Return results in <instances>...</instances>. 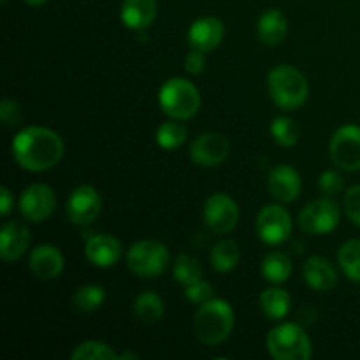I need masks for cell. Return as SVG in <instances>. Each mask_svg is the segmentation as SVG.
Returning a JSON list of instances; mask_svg holds the SVG:
<instances>
[{
    "mask_svg": "<svg viewBox=\"0 0 360 360\" xmlns=\"http://www.w3.org/2000/svg\"><path fill=\"white\" fill-rule=\"evenodd\" d=\"M338 262L348 280L360 283V239H352L341 246Z\"/></svg>",
    "mask_w": 360,
    "mask_h": 360,
    "instance_id": "obj_26",
    "label": "cell"
},
{
    "mask_svg": "<svg viewBox=\"0 0 360 360\" xmlns=\"http://www.w3.org/2000/svg\"><path fill=\"white\" fill-rule=\"evenodd\" d=\"M164 301L155 292H143L134 302V313L144 323H157L164 316Z\"/></svg>",
    "mask_w": 360,
    "mask_h": 360,
    "instance_id": "obj_25",
    "label": "cell"
},
{
    "mask_svg": "<svg viewBox=\"0 0 360 360\" xmlns=\"http://www.w3.org/2000/svg\"><path fill=\"white\" fill-rule=\"evenodd\" d=\"M267 350L276 360L311 359V341L297 323H281L267 336Z\"/></svg>",
    "mask_w": 360,
    "mask_h": 360,
    "instance_id": "obj_5",
    "label": "cell"
},
{
    "mask_svg": "<svg viewBox=\"0 0 360 360\" xmlns=\"http://www.w3.org/2000/svg\"><path fill=\"white\" fill-rule=\"evenodd\" d=\"M0 120L6 127H16L20 125L23 115H21V109L18 105V102L11 101V98H4L2 104H0Z\"/></svg>",
    "mask_w": 360,
    "mask_h": 360,
    "instance_id": "obj_34",
    "label": "cell"
},
{
    "mask_svg": "<svg viewBox=\"0 0 360 360\" xmlns=\"http://www.w3.org/2000/svg\"><path fill=\"white\" fill-rule=\"evenodd\" d=\"M102 211L101 193L90 185H81L72 190L67 199V217L76 225H88Z\"/></svg>",
    "mask_w": 360,
    "mask_h": 360,
    "instance_id": "obj_12",
    "label": "cell"
},
{
    "mask_svg": "<svg viewBox=\"0 0 360 360\" xmlns=\"http://www.w3.org/2000/svg\"><path fill=\"white\" fill-rule=\"evenodd\" d=\"M288 32L287 18L281 11L269 9L260 16L257 23V35L266 46H278L285 41Z\"/></svg>",
    "mask_w": 360,
    "mask_h": 360,
    "instance_id": "obj_21",
    "label": "cell"
},
{
    "mask_svg": "<svg viewBox=\"0 0 360 360\" xmlns=\"http://www.w3.org/2000/svg\"><path fill=\"white\" fill-rule=\"evenodd\" d=\"M105 301L104 288L98 285H84L72 295V306L79 313H91L101 308Z\"/></svg>",
    "mask_w": 360,
    "mask_h": 360,
    "instance_id": "obj_27",
    "label": "cell"
},
{
    "mask_svg": "<svg viewBox=\"0 0 360 360\" xmlns=\"http://www.w3.org/2000/svg\"><path fill=\"white\" fill-rule=\"evenodd\" d=\"M234 329V311L221 299H210L199 306L193 316V333L200 343L217 347L231 336Z\"/></svg>",
    "mask_w": 360,
    "mask_h": 360,
    "instance_id": "obj_2",
    "label": "cell"
},
{
    "mask_svg": "<svg viewBox=\"0 0 360 360\" xmlns=\"http://www.w3.org/2000/svg\"><path fill=\"white\" fill-rule=\"evenodd\" d=\"M345 211L347 217L360 227V185L352 186L345 195Z\"/></svg>",
    "mask_w": 360,
    "mask_h": 360,
    "instance_id": "obj_35",
    "label": "cell"
},
{
    "mask_svg": "<svg viewBox=\"0 0 360 360\" xmlns=\"http://www.w3.org/2000/svg\"><path fill=\"white\" fill-rule=\"evenodd\" d=\"M30 246V232L20 221H9L0 231V257L6 262H14L27 253Z\"/></svg>",
    "mask_w": 360,
    "mask_h": 360,
    "instance_id": "obj_18",
    "label": "cell"
},
{
    "mask_svg": "<svg viewBox=\"0 0 360 360\" xmlns=\"http://www.w3.org/2000/svg\"><path fill=\"white\" fill-rule=\"evenodd\" d=\"M330 158L343 171L360 169V127L343 125L330 141Z\"/></svg>",
    "mask_w": 360,
    "mask_h": 360,
    "instance_id": "obj_8",
    "label": "cell"
},
{
    "mask_svg": "<svg viewBox=\"0 0 360 360\" xmlns=\"http://www.w3.org/2000/svg\"><path fill=\"white\" fill-rule=\"evenodd\" d=\"M260 309L269 320H281L290 313L292 299L281 288H267L260 294Z\"/></svg>",
    "mask_w": 360,
    "mask_h": 360,
    "instance_id": "obj_22",
    "label": "cell"
},
{
    "mask_svg": "<svg viewBox=\"0 0 360 360\" xmlns=\"http://www.w3.org/2000/svg\"><path fill=\"white\" fill-rule=\"evenodd\" d=\"M169 259L171 255L164 243L146 239L130 246L127 253V266L141 278H157L167 269Z\"/></svg>",
    "mask_w": 360,
    "mask_h": 360,
    "instance_id": "obj_6",
    "label": "cell"
},
{
    "mask_svg": "<svg viewBox=\"0 0 360 360\" xmlns=\"http://www.w3.org/2000/svg\"><path fill=\"white\" fill-rule=\"evenodd\" d=\"M267 88L274 104L283 111H294L306 102L309 84L295 67L278 65L267 76Z\"/></svg>",
    "mask_w": 360,
    "mask_h": 360,
    "instance_id": "obj_3",
    "label": "cell"
},
{
    "mask_svg": "<svg viewBox=\"0 0 360 360\" xmlns=\"http://www.w3.org/2000/svg\"><path fill=\"white\" fill-rule=\"evenodd\" d=\"M271 195L281 202H292L301 193V176L290 165H278L267 178Z\"/></svg>",
    "mask_w": 360,
    "mask_h": 360,
    "instance_id": "obj_16",
    "label": "cell"
},
{
    "mask_svg": "<svg viewBox=\"0 0 360 360\" xmlns=\"http://www.w3.org/2000/svg\"><path fill=\"white\" fill-rule=\"evenodd\" d=\"M185 297L193 304H204L206 301L213 299V287L204 280H197L185 287Z\"/></svg>",
    "mask_w": 360,
    "mask_h": 360,
    "instance_id": "obj_32",
    "label": "cell"
},
{
    "mask_svg": "<svg viewBox=\"0 0 360 360\" xmlns=\"http://www.w3.org/2000/svg\"><path fill=\"white\" fill-rule=\"evenodd\" d=\"M28 266L39 280H55L63 271V255L56 246L39 245L32 250Z\"/></svg>",
    "mask_w": 360,
    "mask_h": 360,
    "instance_id": "obj_15",
    "label": "cell"
},
{
    "mask_svg": "<svg viewBox=\"0 0 360 360\" xmlns=\"http://www.w3.org/2000/svg\"><path fill=\"white\" fill-rule=\"evenodd\" d=\"M225 34V27L221 20L214 16L199 18L192 23L188 30V44L192 49L210 53L221 42Z\"/></svg>",
    "mask_w": 360,
    "mask_h": 360,
    "instance_id": "obj_14",
    "label": "cell"
},
{
    "mask_svg": "<svg viewBox=\"0 0 360 360\" xmlns=\"http://www.w3.org/2000/svg\"><path fill=\"white\" fill-rule=\"evenodd\" d=\"M0 2H2V4H6V2H7V0H0Z\"/></svg>",
    "mask_w": 360,
    "mask_h": 360,
    "instance_id": "obj_40",
    "label": "cell"
},
{
    "mask_svg": "<svg viewBox=\"0 0 360 360\" xmlns=\"http://www.w3.org/2000/svg\"><path fill=\"white\" fill-rule=\"evenodd\" d=\"M262 276L271 283H283L292 274V260L287 253H267L262 260Z\"/></svg>",
    "mask_w": 360,
    "mask_h": 360,
    "instance_id": "obj_23",
    "label": "cell"
},
{
    "mask_svg": "<svg viewBox=\"0 0 360 360\" xmlns=\"http://www.w3.org/2000/svg\"><path fill=\"white\" fill-rule=\"evenodd\" d=\"M62 137L44 127H28L13 139L14 160L27 171H48L62 160Z\"/></svg>",
    "mask_w": 360,
    "mask_h": 360,
    "instance_id": "obj_1",
    "label": "cell"
},
{
    "mask_svg": "<svg viewBox=\"0 0 360 360\" xmlns=\"http://www.w3.org/2000/svg\"><path fill=\"white\" fill-rule=\"evenodd\" d=\"M271 134H273V139L276 141L280 146L292 148L297 144L299 137H301V129H299L297 123L292 118H288V116H278V118H274V122L271 123Z\"/></svg>",
    "mask_w": 360,
    "mask_h": 360,
    "instance_id": "obj_28",
    "label": "cell"
},
{
    "mask_svg": "<svg viewBox=\"0 0 360 360\" xmlns=\"http://www.w3.org/2000/svg\"><path fill=\"white\" fill-rule=\"evenodd\" d=\"M306 283L316 292H330L338 285V274L326 257H309L302 267Z\"/></svg>",
    "mask_w": 360,
    "mask_h": 360,
    "instance_id": "obj_19",
    "label": "cell"
},
{
    "mask_svg": "<svg viewBox=\"0 0 360 360\" xmlns=\"http://www.w3.org/2000/svg\"><path fill=\"white\" fill-rule=\"evenodd\" d=\"M206 53L199 51V49H192V51L186 55L185 58V69L188 70L190 74H200L206 67V58H204Z\"/></svg>",
    "mask_w": 360,
    "mask_h": 360,
    "instance_id": "obj_36",
    "label": "cell"
},
{
    "mask_svg": "<svg viewBox=\"0 0 360 360\" xmlns=\"http://www.w3.org/2000/svg\"><path fill=\"white\" fill-rule=\"evenodd\" d=\"M231 144L220 132H206L197 137L190 148V158L200 167L220 165L229 157Z\"/></svg>",
    "mask_w": 360,
    "mask_h": 360,
    "instance_id": "obj_13",
    "label": "cell"
},
{
    "mask_svg": "<svg viewBox=\"0 0 360 360\" xmlns=\"http://www.w3.org/2000/svg\"><path fill=\"white\" fill-rule=\"evenodd\" d=\"M186 139V127L178 122H165L157 130V143L164 150H178Z\"/></svg>",
    "mask_w": 360,
    "mask_h": 360,
    "instance_id": "obj_31",
    "label": "cell"
},
{
    "mask_svg": "<svg viewBox=\"0 0 360 360\" xmlns=\"http://www.w3.org/2000/svg\"><path fill=\"white\" fill-rule=\"evenodd\" d=\"M23 2L27 4V6H32V7H41V6H44L48 0H23Z\"/></svg>",
    "mask_w": 360,
    "mask_h": 360,
    "instance_id": "obj_38",
    "label": "cell"
},
{
    "mask_svg": "<svg viewBox=\"0 0 360 360\" xmlns=\"http://www.w3.org/2000/svg\"><path fill=\"white\" fill-rule=\"evenodd\" d=\"M72 360H115L118 355L115 354L109 345L102 343V341H84V343L77 345L76 350L70 354Z\"/></svg>",
    "mask_w": 360,
    "mask_h": 360,
    "instance_id": "obj_29",
    "label": "cell"
},
{
    "mask_svg": "<svg viewBox=\"0 0 360 360\" xmlns=\"http://www.w3.org/2000/svg\"><path fill=\"white\" fill-rule=\"evenodd\" d=\"M204 221L214 234H229L239 221V207L227 193H214L204 204Z\"/></svg>",
    "mask_w": 360,
    "mask_h": 360,
    "instance_id": "obj_10",
    "label": "cell"
},
{
    "mask_svg": "<svg viewBox=\"0 0 360 360\" xmlns=\"http://www.w3.org/2000/svg\"><path fill=\"white\" fill-rule=\"evenodd\" d=\"M299 225L308 234H329L340 225V206L330 197L313 200L299 213Z\"/></svg>",
    "mask_w": 360,
    "mask_h": 360,
    "instance_id": "obj_7",
    "label": "cell"
},
{
    "mask_svg": "<svg viewBox=\"0 0 360 360\" xmlns=\"http://www.w3.org/2000/svg\"><path fill=\"white\" fill-rule=\"evenodd\" d=\"M11 210H13V193L9 192V188L2 186L0 188V214L7 217Z\"/></svg>",
    "mask_w": 360,
    "mask_h": 360,
    "instance_id": "obj_37",
    "label": "cell"
},
{
    "mask_svg": "<svg viewBox=\"0 0 360 360\" xmlns=\"http://www.w3.org/2000/svg\"><path fill=\"white\" fill-rule=\"evenodd\" d=\"M55 192L51 190V186L44 185V183H34L21 193L20 211L28 221L39 224V221L48 220L55 211Z\"/></svg>",
    "mask_w": 360,
    "mask_h": 360,
    "instance_id": "obj_11",
    "label": "cell"
},
{
    "mask_svg": "<svg viewBox=\"0 0 360 360\" xmlns=\"http://www.w3.org/2000/svg\"><path fill=\"white\" fill-rule=\"evenodd\" d=\"M343 178L336 171H326L319 178V188L326 197H334L340 192H343Z\"/></svg>",
    "mask_w": 360,
    "mask_h": 360,
    "instance_id": "obj_33",
    "label": "cell"
},
{
    "mask_svg": "<svg viewBox=\"0 0 360 360\" xmlns=\"http://www.w3.org/2000/svg\"><path fill=\"white\" fill-rule=\"evenodd\" d=\"M211 266L218 271V273H229L238 266L239 259H241V252H239L238 243L232 239H224V241L217 243L211 250Z\"/></svg>",
    "mask_w": 360,
    "mask_h": 360,
    "instance_id": "obj_24",
    "label": "cell"
},
{
    "mask_svg": "<svg viewBox=\"0 0 360 360\" xmlns=\"http://www.w3.org/2000/svg\"><path fill=\"white\" fill-rule=\"evenodd\" d=\"M257 234L266 245H281L292 234V218L285 207L269 204L257 217Z\"/></svg>",
    "mask_w": 360,
    "mask_h": 360,
    "instance_id": "obj_9",
    "label": "cell"
},
{
    "mask_svg": "<svg viewBox=\"0 0 360 360\" xmlns=\"http://www.w3.org/2000/svg\"><path fill=\"white\" fill-rule=\"evenodd\" d=\"M122 243L109 234H97L90 238L84 246V255L94 266L111 267L122 259Z\"/></svg>",
    "mask_w": 360,
    "mask_h": 360,
    "instance_id": "obj_17",
    "label": "cell"
},
{
    "mask_svg": "<svg viewBox=\"0 0 360 360\" xmlns=\"http://www.w3.org/2000/svg\"><path fill=\"white\" fill-rule=\"evenodd\" d=\"M157 18V0H123L122 21L132 30L143 32Z\"/></svg>",
    "mask_w": 360,
    "mask_h": 360,
    "instance_id": "obj_20",
    "label": "cell"
},
{
    "mask_svg": "<svg viewBox=\"0 0 360 360\" xmlns=\"http://www.w3.org/2000/svg\"><path fill=\"white\" fill-rule=\"evenodd\" d=\"M172 274H174L178 283L186 287V285L200 280V276H202V266L192 255H179L176 259L174 266H172Z\"/></svg>",
    "mask_w": 360,
    "mask_h": 360,
    "instance_id": "obj_30",
    "label": "cell"
},
{
    "mask_svg": "<svg viewBox=\"0 0 360 360\" xmlns=\"http://www.w3.org/2000/svg\"><path fill=\"white\" fill-rule=\"evenodd\" d=\"M118 359H120V360H123V359H134V360H136L137 355H136V354H129V352H127V354L118 355Z\"/></svg>",
    "mask_w": 360,
    "mask_h": 360,
    "instance_id": "obj_39",
    "label": "cell"
},
{
    "mask_svg": "<svg viewBox=\"0 0 360 360\" xmlns=\"http://www.w3.org/2000/svg\"><path fill=\"white\" fill-rule=\"evenodd\" d=\"M160 108L169 118L190 120L200 108V94L197 86L183 77L165 81L158 94Z\"/></svg>",
    "mask_w": 360,
    "mask_h": 360,
    "instance_id": "obj_4",
    "label": "cell"
}]
</instances>
